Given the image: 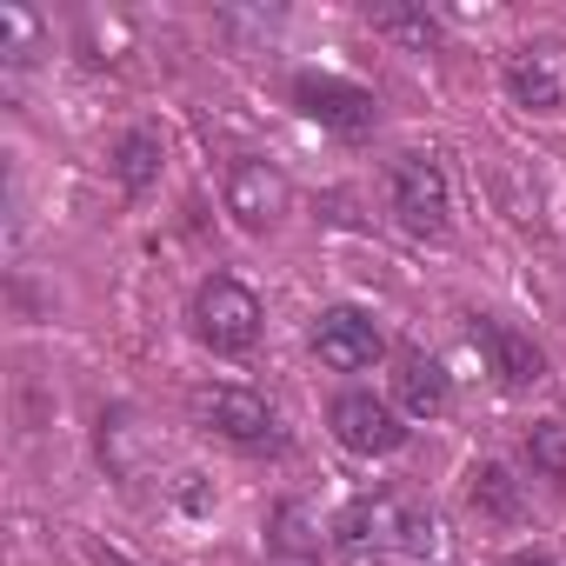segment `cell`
<instances>
[{
  "instance_id": "cell-5",
  "label": "cell",
  "mask_w": 566,
  "mask_h": 566,
  "mask_svg": "<svg viewBox=\"0 0 566 566\" xmlns=\"http://www.w3.org/2000/svg\"><path fill=\"white\" fill-rule=\"evenodd\" d=\"M327 427H334V440H340L347 453H360V460H387V453L407 447V420H400L380 394H367V387L340 394V400L327 407Z\"/></svg>"
},
{
  "instance_id": "cell-13",
  "label": "cell",
  "mask_w": 566,
  "mask_h": 566,
  "mask_svg": "<svg viewBox=\"0 0 566 566\" xmlns=\"http://www.w3.org/2000/svg\"><path fill=\"white\" fill-rule=\"evenodd\" d=\"M367 21H374V34L400 41L407 54H433V48H440V21H433L427 8H407V0H387V8H367Z\"/></svg>"
},
{
  "instance_id": "cell-3",
  "label": "cell",
  "mask_w": 566,
  "mask_h": 566,
  "mask_svg": "<svg viewBox=\"0 0 566 566\" xmlns=\"http://www.w3.org/2000/svg\"><path fill=\"white\" fill-rule=\"evenodd\" d=\"M387 200H394V220L420 240H440L447 233V213H453V193H447V167L433 154H400L387 167Z\"/></svg>"
},
{
  "instance_id": "cell-18",
  "label": "cell",
  "mask_w": 566,
  "mask_h": 566,
  "mask_svg": "<svg viewBox=\"0 0 566 566\" xmlns=\"http://www.w3.org/2000/svg\"><path fill=\"white\" fill-rule=\"evenodd\" d=\"M94 566H134L127 553H114V546H94Z\"/></svg>"
},
{
  "instance_id": "cell-16",
  "label": "cell",
  "mask_w": 566,
  "mask_h": 566,
  "mask_svg": "<svg viewBox=\"0 0 566 566\" xmlns=\"http://www.w3.org/2000/svg\"><path fill=\"white\" fill-rule=\"evenodd\" d=\"M526 460L546 486H566V427L559 420H533L526 427Z\"/></svg>"
},
{
  "instance_id": "cell-7",
  "label": "cell",
  "mask_w": 566,
  "mask_h": 566,
  "mask_svg": "<svg viewBox=\"0 0 566 566\" xmlns=\"http://www.w3.org/2000/svg\"><path fill=\"white\" fill-rule=\"evenodd\" d=\"M294 107H301L314 127L347 134V140L380 120V101H374L360 81H340V74H301V81H294Z\"/></svg>"
},
{
  "instance_id": "cell-11",
  "label": "cell",
  "mask_w": 566,
  "mask_h": 566,
  "mask_svg": "<svg viewBox=\"0 0 566 566\" xmlns=\"http://www.w3.org/2000/svg\"><path fill=\"white\" fill-rule=\"evenodd\" d=\"M394 394H400V407H407L413 420H440V413L453 407V380H447V367L427 360V354H407V360H400Z\"/></svg>"
},
{
  "instance_id": "cell-1",
  "label": "cell",
  "mask_w": 566,
  "mask_h": 566,
  "mask_svg": "<svg viewBox=\"0 0 566 566\" xmlns=\"http://www.w3.org/2000/svg\"><path fill=\"white\" fill-rule=\"evenodd\" d=\"M334 539L347 553H374V559H420V553H433L440 526L413 493H360L340 506Z\"/></svg>"
},
{
  "instance_id": "cell-4",
  "label": "cell",
  "mask_w": 566,
  "mask_h": 566,
  "mask_svg": "<svg viewBox=\"0 0 566 566\" xmlns=\"http://www.w3.org/2000/svg\"><path fill=\"white\" fill-rule=\"evenodd\" d=\"M193 413H200L207 433H220V440L240 447V453H266V447H280V420H273V407H266L260 394H247V387H200V394H193Z\"/></svg>"
},
{
  "instance_id": "cell-6",
  "label": "cell",
  "mask_w": 566,
  "mask_h": 566,
  "mask_svg": "<svg viewBox=\"0 0 566 566\" xmlns=\"http://www.w3.org/2000/svg\"><path fill=\"white\" fill-rule=\"evenodd\" d=\"M287 207H294V187H287V174H280L273 160L240 154V160L227 167V213H233L247 233L280 227V220H287Z\"/></svg>"
},
{
  "instance_id": "cell-17",
  "label": "cell",
  "mask_w": 566,
  "mask_h": 566,
  "mask_svg": "<svg viewBox=\"0 0 566 566\" xmlns=\"http://www.w3.org/2000/svg\"><path fill=\"white\" fill-rule=\"evenodd\" d=\"M34 41H41V14H28V8H0V54L21 67V61H34Z\"/></svg>"
},
{
  "instance_id": "cell-12",
  "label": "cell",
  "mask_w": 566,
  "mask_h": 566,
  "mask_svg": "<svg viewBox=\"0 0 566 566\" xmlns=\"http://www.w3.org/2000/svg\"><path fill=\"white\" fill-rule=\"evenodd\" d=\"M160 160H167V147H160V134L154 127H127L120 140H114V180H120V193L127 200H140L154 180H160Z\"/></svg>"
},
{
  "instance_id": "cell-10",
  "label": "cell",
  "mask_w": 566,
  "mask_h": 566,
  "mask_svg": "<svg viewBox=\"0 0 566 566\" xmlns=\"http://www.w3.org/2000/svg\"><path fill=\"white\" fill-rule=\"evenodd\" d=\"M506 94H513L520 107H533V114H559V107H566L559 67H553L546 48H520V54H506Z\"/></svg>"
},
{
  "instance_id": "cell-8",
  "label": "cell",
  "mask_w": 566,
  "mask_h": 566,
  "mask_svg": "<svg viewBox=\"0 0 566 566\" xmlns=\"http://www.w3.org/2000/svg\"><path fill=\"white\" fill-rule=\"evenodd\" d=\"M314 354L334 367V374H367L380 354H387V334L374 327L367 307H327L314 321Z\"/></svg>"
},
{
  "instance_id": "cell-2",
  "label": "cell",
  "mask_w": 566,
  "mask_h": 566,
  "mask_svg": "<svg viewBox=\"0 0 566 566\" xmlns=\"http://www.w3.org/2000/svg\"><path fill=\"white\" fill-rule=\"evenodd\" d=\"M260 294L233 273H207L193 287V334L213 354H253L260 347Z\"/></svg>"
},
{
  "instance_id": "cell-19",
  "label": "cell",
  "mask_w": 566,
  "mask_h": 566,
  "mask_svg": "<svg viewBox=\"0 0 566 566\" xmlns=\"http://www.w3.org/2000/svg\"><path fill=\"white\" fill-rule=\"evenodd\" d=\"M506 566H553V559H546V553H513Z\"/></svg>"
},
{
  "instance_id": "cell-9",
  "label": "cell",
  "mask_w": 566,
  "mask_h": 566,
  "mask_svg": "<svg viewBox=\"0 0 566 566\" xmlns=\"http://www.w3.org/2000/svg\"><path fill=\"white\" fill-rule=\"evenodd\" d=\"M473 347L486 354V367H493V380H500L506 394H526V387L546 374V354H539L520 327H506V321H493V314H473Z\"/></svg>"
},
{
  "instance_id": "cell-14",
  "label": "cell",
  "mask_w": 566,
  "mask_h": 566,
  "mask_svg": "<svg viewBox=\"0 0 566 566\" xmlns=\"http://www.w3.org/2000/svg\"><path fill=\"white\" fill-rule=\"evenodd\" d=\"M467 500H473L486 520H520V486H513V473H506L500 460H480V467L467 473Z\"/></svg>"
},
{
  "instance_id": "cell-15",
  "label": "cell",
  "mask_w": 566,
  "mask_h": 566,
  "mask_svg": "<svg viewBox=\"0 0 566 566\" xmlns=\"http://www.w3.org/2000/svg\"><path fill=\"white\" fill-rule=\"evenodd\" d=\"M266 533H273V546L287 553V559H321V526H314V513L301 500H280L273 520H266Z\"/></svg>"
}]
</instances>
